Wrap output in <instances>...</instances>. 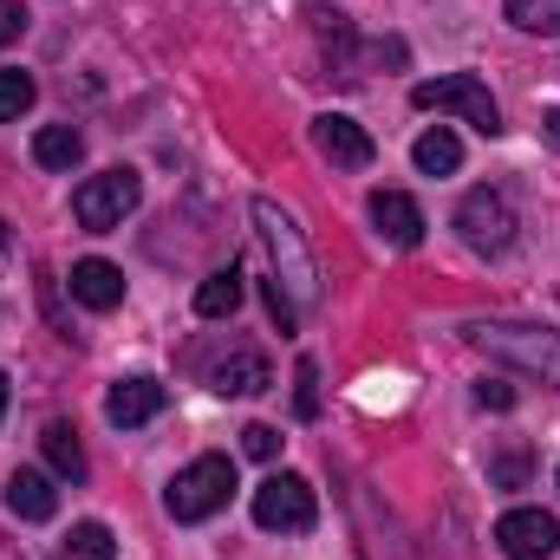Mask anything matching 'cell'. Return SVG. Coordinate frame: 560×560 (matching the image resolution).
<instances>
[{"instance_id": "cell-1", "label": "cell", "mask_w": 560, "mask_h": 560, "mask_svg": "<svg viewBox=\"0 0 560 560\" xmlns=\"http://www.w3.org/2000/svg\"><path fill=\"white\" fill-rule=\"evenodd\" d=\"M463 339H469L476 352H489V359H502V365H515V372H528V378H541V385H555L560 392V332H548V326L476 319Z\"/></svg>"}, {"instance_id": "cell-2", "label": "cell", "mask_w": 560, "mask_h": 560, "mask_svg": "<svg viewBox=\"0 0 560 560\" xmlns=\"http://www.w3.org/2000/svg\"><path fill=\"white\" fill-rule=\"evenodd\" d=\"M255 229H261V242H268V255H275V280L287 287V300L300 306V300H319V268H313V248H306V235H300V222L268 202V196H255Z\"/></svg>"}, {"instance_id": "cell-3", "label": "cell", "mask_w": 560, "mask_h": 560, "mask_svg": "<svg viewBox=\"0 0 560 560\" xmlns=\"http://www.w3.org/2000/svg\"><path fill=\"white\" fill-rule=\"evenodd\" d=\"M229 495H235V463L229 456H196L163 489V509H170V522H209V515L229 509Z\"/></svg>"}, {"instance_id": "cell-4", "label": "cell", "mask_w": 560, "mask_h": 560, "mask_svg": "<svg viewBox=\"0 0 560 560\" xmlns=\"http://www.w3.org/2000/svg\"><path fill=\"white\" fill-rule=\"evenodd\" d=\"M411 105H418V112H450V118H463V125H469V131H482V138H495V131H502V105L489 98V85H482L476 72L423 79V85H411Z\"/></svg>"}, {"instance_id": "cell-5", "label": "cell", "mask_w": 560, "mask_h": 560, "mask_svg": "<svg viewBox=\"0 0 560 560\" xmlns=\"http://www.w3.org/2000/svg\"><path fill=\"white\" fill-rule=\"evenodd\" d=\"M138 196H143L138 170H98V176H85V183L72 189V215H79V229L112 235V229L138 209Z\"/></svg>"}, {"instance_id": "cell-6", "label": "cell", "mask_w": 560, "mask_h": 560, "mask_svg": "<svg viewBox=\"0 0 560 560\" xmlns=\"http://www.w3.org/2000/svg\"><path fill=\"white\" fill-rule=\"evenodd\" d=\"M515 229H522V222H515V209H509L502 189H469V196L456 202V235H463L476 255H489V261L515 248Z\"/></svg>"}, {"instance_id": "cell-7", "label": "cell", "mask_w": 560, "mask_h": 560, "mask_svg": "<svg viewBox=\"0 0 560 560\" xmlns=\"http://www.w3.org/2000/svg\"><path fill=\"white\" fill-rule=\"evenodd\" d=\"M255 522L268 528V535H306L313 522H319V502H313V482L306 476H268L261 489H255Z\"/></svg>"}, {"instance_id": "cell-8", "label": "cell", "mask_w": 560, "mask_h": 560, "mask_svg": "<svg viewBox=\"0 0 560 560\" xmlns=\"http://www.w3.org/2000/svg\"><path fill=\"white\" fill-rule=\"evenodd\" d=\"M495 548L509 560H555L560 548V522L548 509H509L502 522H495Z\"/></svg>"}, {"instance_id": "cell-9", "label": "cell", "mask_w": 560, "mask_h": 560, "mask_svg": "<svg viewBox=\"0 0 560 560\" xmlns=\"http://www.w3.org/2000/svg\"><path fill=\"white\" fill-rule=\"evenodd\" d=\"M313 143H319V156H326L332 170H365V163L378 156L372 131H365L359 118H346V112H326V118H313Z\"/></svg>"}, {"instance_id": "cell-10", "label": "cell", "mask_w": 560, "mask_h": 560, "mask_svg": "<svg viewBox=\"0 0 560 560\" xmlns=\"http://www.w3.org/2000/svg\"><path fill=\"white\" fill-rule=\"evenodd\" d=\"M365 209H372V222H378V235H385L392 248H418L423 229H430V222H423V209L405 196V189H372V202H365Z\"/></svg>"}, {"instance_id": "cell-11", "label": "cell", "mask_w": 560, "mask_h": 560, "mask_svg": "<svg viewBox=\"0 0 560 560\" xmlns=\"http://www.w3.org/2000/svg\"><path fill=\"white\" fill-rule=\"evenodd\" d=\"M163 405H170V392H163L156 378H118V385L105 392V418L118 423V430H138V423H150Z\"/></svg>"}, {"instance_id": "cell-12", "label": "cell", "mask_w": 560, "mask_h": 560, "mask_svg": "<svg viewBox=\"0 0 560 560\" xmlns=\"http://www.w3.org/2000/svg\"><path fill=\"white\" fill-rule=\"evenodd\" d=\"M209 385H215L222 398H255V392H268V385H275V365H268L261 352H248V346H242V352H229V359L209 372Z\"/></svg>"}, {"instance_id": "cell-13", "label": "cell", "mask_w": 560, "mask_h": 560, "mask_svg": "<svg viewBox=\"0 0 560 560\" xmlns=\"http://www.w3.org/2000/svg\"><path fill=\"white\" fill-rule=\"evenodd\" d=\"M7 509H13L20 522H52V515H59L52 476H46V469H13V476H7Z\"/></svg>"}, {"instance_id": "cell-14", "label": "cell", "mask_w": 560, "mask_h": 560, "mask_svg": "<svg viewBox=\"0 0 560 560\" xmlns=\"http://www.w3.org/2000/svg\"><path fill=\"white\" fill-rule=\"evenodd\" d=\"M72 300L79 306H92V313H112V306H125V275L112 268V261H79L72 268Z\"/></svg>"}, {"instance_id": "cell-15", "label": "cell", "mask_w": 560, "mask_h": 560, "mask_svg": "<svg viewBox=\"0 0 560 560\" xmlns=\"http://www.w3.org/2000/svg\"><path fill=\"white\" fill-rule=\"evenodd\" d=\"M411 163H418L423 176H450V170H463V138H456L450 125H430V131L411 143Z\"/></svg>"}, {"instance_id": "cell-16", "label": "cell", "mask_w": 560, "mask_h": 560, "mask_svg": "<svg viewBox=\"0 0 560 560\" xmlns=\"http://www.w3.org/2000/svg\"><path fill=\"white\" fill-rule=\"evenodd\" d=\"M79 156H85V138H79L72 125H39V131H33V163H39V170H72Z\"/></svg>"}, {"instance_id": "cell-17", "label": "cell", "mask_w": 560, "mask_h": 560, "mask_svg": "<svg viewBox=\"0 0 560 560\" xmlns=\"http://www.w3.org/2000/svg\"><path fill=\"white\" fill-rule=\"evenodd\" d=\"M235 306H242V268H215L196 287V313L202 319H235Z\"/></svg>"}, {"instance_id": "cell-18", "label": "cell", "mask_w": 560, "mask_h": 560, "mask_svg": "<svg viewBox=\"0 0 560 560\" xmlns=\"http://www.w3.org/2000/svg\"><path fill=\"white\" fill-rule=\"evenodd\" d=\"M39 450H46L52 476H66V482H79V476H85V450H79V430H72V423H46Z\"/></svg>"}, {"instance_id": "cell-19", "label": "cell", "mask_w": 560, "mask_h": 560, "mask_svg": "<svg viewBox=\"0 0 560 560\" xmlns=\"http://www.w3.org/2000/svg\"><path fill=\"white\" fill-rule=\"evenodd\" d=\"M66 555L72 560H118V535H112L105 522H79V528L66 535Z\"/></svg>"}, {"instance_id": "cell-20", "label": "cell", "mask_w": 560, "mask_h": 560, "mask_svg": "<svg viewBox=\"0 0 560 560\" xmlns=\"http://www.w3.org/2000/svg\"><path fill=\"white\" fill-rule=\"evenodd\" d=\"M509 20H515L522 33L560 39V0H509Z\"/></svg>"}, {"instance_id": "cell-21", "label": "cell", "mask_w": 560, "mask_h": 560, "mask_svg": "<svg viewBox=\"0 0 560 560\" xmlns=\"http://www.w3.org/2000/svg\"><path fill=\"white\" fill-rule=\"evenodd\" d=\"M33 92H39V85H33V72H0V125H7V118H20V112L33 105Z\"/></svg>"}, {"instance_id": "cell-22", "label": "cell", "mask_w": 560, "mask_h": 560, "mask_svg": "<svg viewBox=\"0 0 560 560\" xmlns=\"http://www.w3.org/2000/svg\"><path fill=\"white\" fill-rule=\"evenodd\" d=\"M293 385H300V392H293V411H300V418H319V365H313V359L293 365Z\"/></svg>"}, {"instance_id": "cell-23", "label": "cell", "mask_w": 560, "mask_h": 560, "mask_svg": "<svg viewBox=\"0 0 560 560\" xmlns=\"http://www.w3.org/2000/svg\"><path fill=\"white\" fill-rule=\"evenodd\" d=\"M489 482H495V489H522V482H528V450H502V456L489 463Z\"/></svg>"}, {"instance_id": "cell-24", "label": "cell", "mask_w": 560, "mask_h": 560, "mask_svg": "<svg viewBox=\"0 0 560 560\" xmlns=\"http://www.w3.org/2000/svg\"><path fill=\"white\" fill-rule=\"evenodd\" d=\"M242 456L275 463V456H280V430H275V423H248V430H242Z\"/></svg>"}, {"instance_id": "cell-25", "label": "cell", "mask_w": 560, "mask_h": 560, "mask_svg": "<svg viewBox=\"0 0 560 560\" xmlns=\"http://www.w3.org/2000/svg\"><path fill=\"white\" fill-rule=\"evenodd\" d=\"M476 405H482V411H515V385L482 378V385H476Z\"/></svg>"}, {"instance_id": "cell-26", "label": "cell", "mask_w": 560, "mask_h": 560, "mask_svg": "<svg viewBox=\"0 0 560 560\" xmlns=\"http://www.w3.org/2000/svg\"><path fill=\"white\" fill-rule=\"evenodd\" d=\"M26 33V7L20 0H0V46H13Z\"/></svg>"}, {"instance_id": "cell-27", "label": "cell", "mask_w": 560, "mask_h": 560, "mask_svg": "<svg viewBox=\"0 0 560 560\" xmlns=\"http://www.w3.org/2000/svg\"><path fill=\"white\" fill-rule=\"evenodd\" d=\"M541 125H548V138L560 143V105H555V112H548V118H541Z\"/></svg>"}, {"instance_id": "cell-28", "label": "cell", "mask_w": 560, "mask_h": 560, "mask_svg": "<svg viewBox=\"0 0 560 560\" xmlns=\"http://www.w3.org/2000/svg\"><path fill=\"white\" fill-rule=\"evenodd\" d=\"M0 423H7V372H0Z\"/></svg>"}]
</instances>
